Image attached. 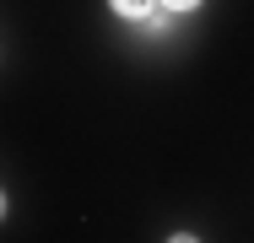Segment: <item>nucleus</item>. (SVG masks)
I'll list each match as a JSON object with an SVG mask.
<instances>
[{
	"instance_id": "3",
	"label": "nucleus",
	"mask_w": 254,
	"mask_h": 243,
	"mask_svg": "<svg viewBox=\"0 0 254 243\" xmlns=\"http://www.w3.org/2000/svg\"><path fill=\"white\" fill-rule=\"evenodd\" d=\"M205 0H162V11H173V16H195Z\"/></svg>"
},
{
	"instance_id": "2",
	"label": "nucleus",
	"mask_w": 254,
	"mask_h": 243,
	"mask_svg": "<svg viewBox=\"0 0 254 243\" xmlns=\"http://www.w3.org/2000/svg\"><path fill=\"white\" fill-rule=\"evenodd\" d=\"M173 22H179L173 11H152V16H146V22H141L135 33H141L146 44H162V38H173Z\"/></svg>"
},
{
	"instance_id": "1",
	"label": "nucleus",
	"mask_w": 254,
	"mask_h": 243,
	"mask_svg": "<svg viewBox=\"0 0 254 243\" xmlns=\"http://www.w3.org/2000/svg\"><path fill=\"white\" fill-rule=\"evenodd\" d=\"M108 11L119 16V22H130V27H141L152 11H162V0H108Z\"/></svg>"
},
{
	"instance_id": "4",
	"label": "nucleus",
	"mask_w": 254,
	"mask_h": 243,
	"mask_svg": "<svg viewBox=\"0 0 254 243\" xmlns=\"http://www.w3.org/2000/svg\"><path fill=\"white\" fill-rule=\"evenodd\" d=\"M162 243H205V238H200V233H190V227H179V233H168Z\"/></svg>"
}]
</instances>
